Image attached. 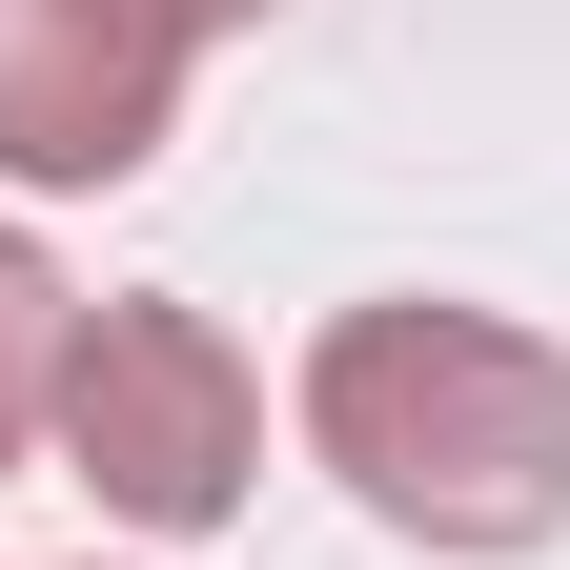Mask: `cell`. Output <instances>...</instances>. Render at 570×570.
Instances as JSON below:
<instances>
[{"mask_svg":"<svg viewBox=\"0 0 570 570\" xmlns=\"http://www.w3.org/2000/svg\"><path fill=\"white\" fill-rule=\"evenodd\" d=\"M61 346H82V285H61L21 225H0V469L41 449V407H61Z\"/></svg>","mask_w":570,"mask_h":570,"instance_id":"obj_4","label":"cell"},{"mask_svg":"<svg viewBox=\"0 0 570 570\" xmlns=\"http://www.w3.org/2000/svg\"><path fill=\"white\" fill-rule=\"evenodd\" d=\"M184 21H204V41H225V21H265V0H184Z\"/></svg>","mask_w":570,"mask_h":570,"instance_id":"obj_5","label":"cell"},{"mask_svg":"<svg viewBox=\"0 0 570 570\" xmlns=\"http://www.w3.org/2000/svg\"><path fill=\"white\" fill-rule=\"evenodd\" d=\"M41 449L102 489L122 530H225L245 510V469H265V387H245V346L164 306V285H122V306H82V346H61V407H41Z\"/></svg>","mask_w":570,"mask_h":570,"instance_id":"obj_2","label":"cell"},{"mask_svg":"<svg viewBox=\"0 0 570 570\" xmlns=\"http://www.w3.org/2000/svg\"><path fill=\"white\" fill-rule=\"evenodd\" d=\"M184 0H0V184H142L184 122Z\"/></svg>","mask_w":570,"mask_h":570,"instance_id":"obj_3","label":"cell"},{"mask_svg":"<svg viewBox=\"0 0 570 570\" xmlns=\"http://www.w3.org/2000/svg\"><path fill=\"white\" fill-rule=\"evenodd\" d=\"M306 449L346 469V510L407 550H550L570 530V346H530L510 306H346L306 346Z\"/></svg>","mask_w":570,"mask_h":570,"instance_id":"obj_1","label":"cell"}]
</instances>
